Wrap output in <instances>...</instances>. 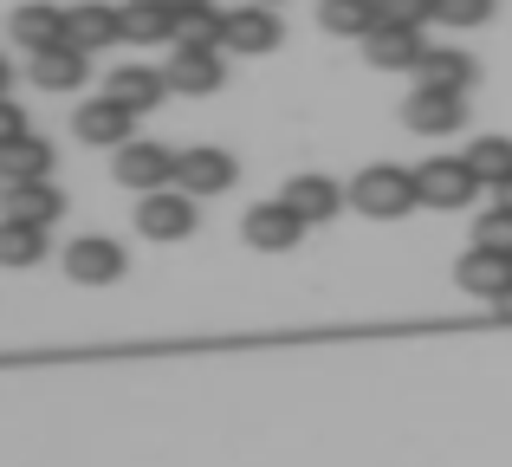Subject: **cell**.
<instances>
[{"mask_svg": "<svg viewBox=\"0 0 512 467\" xmlns=\"http://www.w3.org/2000/svg\"><path fill=\"white\" fill-rule=\"evenodd\" d=\"M344 195H350V208H363L370 221H396V215H409V208L422 202L415 176H409V169H396V163H370Z\"/></svg>", "mask_w": 512, "mask_h": 467, "instance_id": "obj_1", "label": "cell"}, {"mask_svg": "<svg viewBox=\"0 0 512 467\" xmlns=\"http://www.w3.org/2000/svg\"><path fill=\"white\" fill-rule=\"evenodd\" d=\"M195 221H201L195 195L175 189V182H169V189H150V195L137 202V228H143V240H163V247H169V240H188V234H195Z\"/></svg>", "mask_w": 512, "mask_h": 467, "instance_id": "obj_2", "label": "cell"}, {"mask_svg": "<svg viewBox=\"0 0 512 467\" xmlns=\"http://www.w3.org/2000/svg\"><path fill=\"white\" fill-rule=\"evenodd\" d=\"M402 124L415 137H454L467 124V91H441V85H415L402 104Z\"/></svg>", "mask_w": 512, "mask_h": 467, "instance_id": "obj_3", "label": "cell"}, {"mask_svg": "<svg viewBox=\"0 0 512 467\" xmlns=\"http://www.w3.org/2000/svg\"><path fill=\"white\" fill-rule=\"evenodd\" d=\"M299 234H305V215L286 202V195H279V202H253L247 215H240V240L260 247V253H292Z\"/></svg>", "mask_w": 512, "mask_h": 467, "instance_id": "obj_4", "label": "cell"}, {"mask_svg": "<svg viewBox=\"0 0 512 467\" xmlns=\"http://www.w3.org/2000/svg\"><path fill=\"white\" fill-rule=\"evenodd\" d=\"M415 189H422V208H467L480 195V176L467 169V156H428L415 169Z\"/></svg>", "mask_w": 512, "mask_h": 467, "instance_id": "obj_5", "label": "cell"}, {"mask_svg": "<svg viewBox=\"0 0 512 467\" xmlns=\"http://www.w3.org/2000/svg\"><path fill=\"white\" fill-rule=\"evenodd\" d=\"M286 46V20H279V7H260V0H247V7L227 13V39L221 52H247V59H266V52Z\"/></svg>", "mask_w": 512, "mask_h": 467, "instance_id": "obj_6", "label": "cell"}, {"mask_svg": "<svg viewBox=\"0 0 512 467\" xmlns=\"http://www.w3.org/2000/svg\"><path fill=\"white\" fill-rule=\"evenodd\" d=\"M175 163H182V156L175 150H163V143H143V137H130L124 150H117V182H124V189H137V195H150V189H169L175 182Z\"/></svg>", "mask_w": 512, "mask_h": 467, "instance_id": "obj_7", "label": "cell"}, {"mask_svg": "<svg viewBox=\"0 0 512 467\" xmlns=\"http://www.w3.org/2000/svg\"><path fill=\"white\" fill-rule=\"evenodd\" d=\"M357 46H363V59H370L376 72H415V65H422V52H428V39H422V26H389V20H376Z\"/></svg>", "mask_w": 512, "mask_h": 467, "instance_id": "obj_8", "label": "cell"}, {"mask_svg": "<svg viewBox=\"0 0 512 467\" xmlns=\"http://www.w3.org/2000/svg\"><path fill=\"white\" fill-rule=\"evenodd\" d=\"M240 176V163L227 150H214V143H201V150H182V163H175V189H188L195 202H208V195H227Z\"/></svg>", "mask_w": 512, "mask_h": 467, "instance_id": "obj_9", "label": "cell"}, {"mask_svg": "<svg viewBox=\"0 0 512 467\" xmlns=\"http://www.w3.org/2000/svg\"><path fill=\"white\" fill-rule=\"evenodd\" d=\"M163 78H169V91H182V98H208V91L227 85V65H221V52H208V46H175Z\"/></svg>", "mask_w": 512, "mask_h": 467, "instance_id": "obj_10", "label": "cell"}, {"mask_svg": "<svg viewBox=\"0 0 512 467\" xmlns=\"http://www.w3.org/2000/svg\"><path fill=\"white\" fill-rule=\"evenodd\" d=\"M130 124H137V111L130 104H117L111 91L104 98H91V104H78V143H91V150H124L130 143Z\"/></svg>", "mask_w": 512, "mask_h": 467, "instance_id": "obj_11", "label": "cell"}, {"mask_svg": "<svg viewBox=\"0 0 512 467\" xmlns=\"http://www.w3.org/2000/svg\"><path fill=\"white\" fill-rule=\"evenodd\" d=\"M65 279H78V286H111V279H124V247H117L111 234H85L65 247Z\"/></svg>", "mask_w": 512, "mask_h": 467, "instance_id": "obj_12", "label": "cell"}, {"mask_svg": "<svg viewBox=\"0 0 512 467\" xmlns=\"http://www.w3.org/2000/svg\"><path fill=\"white\" fill-rule=\"evenodd\" d=\"M454 279H461V292H474V299H500V292L512 286V253L500 247H467L461 253V266H454Z\"/></svg>", "mask_w": 512, "mask_h": 467, "instance_id": "obj_13", "label": "cell"}, {"mask_svg": "<svg viewBox=\"0 0 512 467\" xmlns=\"http://www.w3.org/2000/svg\"><path fill=\"white\" fill-rule=\"evenodd\" d=\"M85 72H91V52L72 46V39L33 52V85L39 91H78V85H85Z\"/></svg>", "mask_w": 512, "mask_h": 467, "instance_id": "obj_14", "label": "cell"}, {"mask_svg": "<svg viewBox=\"0 0 512 467\" xmlns=\"http://www.w3.org/2000/svg\"><path fill=\"white\" fill-rule=\"evenodd\" d=\"M13 39L26 52H46L59 39H72V13H59L52 0H26V7H13Z\"/></svg>", "mask_w": 512, "mask_h": 467, "instance_id": "obj_15", "label": "cell"}, {"mask_svg": "<svg viewBox=\"0 0 512 467\" xmlns=\"http://www.w3.org/2000/svg\"><path fill=\"white\" fill-rule=\"evenodd\" d=\"M104 91H111L117 104H130V111L143 117V111H156V104L169 98V78L156 72V65H117V72L104 78Z\"/></svg>", "mask_w": 512, "mask_h": 467, "instance_id": "obj_16", "label": "cell"}, {"mask_svg": "<svg viewBox=\"0 0 512 467\" xmlns=\"http://www.w3.org/2000/svg\"><path fill=\"white\" fill-rule=\"evenodd\" d=\"M474 78H480V65L461 46H428L422 65H415V85H441V91H474Z\"/></svg>", "mask_w": 512, "mask_h": 467, "instance_id": "obj_17", "label": "cell"}, {"mask_svg": "<svg viewBox=\"0 0 512 467\" xmlns=\"http://www.w3.org/2000/svg\"><path fill=\"white\" fill-rule=\"evenodd\" d=\"M0 182H52V143L46 137H33V130H26V137H13L7 150H0Z\"/></svg>", "mask_w": 512, "mask_h": 467, "instance_id": "obj_18", "label": "cell"}, {"mask_svg": "<svg viewBox=\"0 0 512 467\" xmlns=\"http://www.w3.org/2000/svg\"><path fill=\"white\" fill-rule=\"evenodd\" d=\"M286 202L299 208L305 221H331V215H338V208L350 202V195H344V189H338L331 176H318V169H305V176H292V182H286Z\"/></svg>", "mask_w": 512, "mask_h": 467, "instance_id": "obj_19", "label": "cell"}, {"mask_svg": "<svg viewBox=\"0 0 512 467\" xmlns=\"http://www.w3.org/2000/svg\"><path fill=\"white\" fill-rule=\"evenodd\" d=\"M117 39H124V13H117V7H104V0L72 7V46L104 52V46H117Z\"/></svg>", "mask_w": 512, "mask_h": 467, "instance_id": "obj_20", "label": "cell"}, {"mask_svg": "<svg viewBox=\"0 0 512 467\" xmlns=\"http://www.w3.org/2000/svg\"><path fill=\"white\" fill-rule=\"evenodd\" d=\"M7 215L33 221V228H52V221L65 215V195H59V182H13V189H7Z\"/></svg>", "mask_w": 512, "mask_h": 467, "instance_id": "obj_21", "label": "cell"}, {"mask_svg": "<svg viewBox=\"0 0 512 467\" xmlns=\"http://www.w3.org/2000/svg\"><path fill=\"white\" fill-rule=\"evenodd\" d=\"M175 20H182V13L163 7V0H130L124 7V39L130 46H163V39H175Z\"/></svg>", "mask_w": 512, "mask_h": 467, "instance_id": "obj_22", "label": "cell"}, {"mask_svg": "<svg viewBox=\"0 0 512 467\" xmlns=\"http://www.w3.org/2000/svg\"><path fill=\"white\" fill-rule=\"evenodd\" d=\"M39 260H46V228L0 215V266H39Z\"/></svg>", "mask_w": 512, "mask_h": 467, "instance_id": "obj_23", "label": "cell"}, {"mask_svg": "<svg viewBox=\"0 0 512 467\" xmlns=\"http://www.w3.org/2000/svg\"><path fill=\"white\" fill-rule=\"evenodd\" d=\"M467 169L480 176V189H506L512 182V137H474L467 143Z\"/></svg>", "mask_w": 512, "mask_h": 467, "instance_id": "obj_24", "label": "cell"}, {"mask_svg": "<svg viewBox=\"0 0 512 467\" xmlns=\"http://www.w3.org/2000/svg\"><path fill=\"white\" fill-rule=\"evenodd\" d=\"M318 26L331 39H363L376 26V0H318Z\"/></svg>", "mask_w": 512, "mask_h": 467, "instance_id": "obj_25", "label": "cell"}, {"mask_svg": "<svg viewBox=\"0 0 512 467\" xmlns=\"http://www.w3.org/2000/svg\"><path fill=\"white\" fill-rule=\"evenodd\" d=\"M221 39H227V13H214V7H188L182 20H175V46H208V52H221Z\"/></svg>", "mask_w": 512, "mask_h": 467, "instance_id": "obj_26", "label": "cell"}, {"mask_svg": "<svg viewBox=\"0 0 512 467\" xmlns=\"http://www.w3.org/2000/svg\"><path fill=\"white\" fill-rule=\"evenodd\" d=\"M435 20L441 26H487L493 0H435Z\"/></svg>", "mask_w": 512, "mask_h": 467, "instance_id": "obj_27", "label": "cell"}, {"mask_svg": "<svg viewBox=\"0 0 512 467\" xmlns=\"http://www.w3.org/2000/svg\"><path fill=\"white\" fill-rule=\"evenodd\" d=\"M376 20H389V26H428V20H435V0H376Z\"/></svg>", "mask_w": 512, "mask_h": 467, "instance_id": "obj_28", "label": "cell"}, {"mask_svg": "<svg viewBox=\"0 0 512 467\" xmlns=\"http://www.w3.org/2000/svg\"><path fill=\"white\" fill-rule=\"evenodd\" d=\"M474 240H480V247L512 253V208H506V202H500V208H487V215H480V228H474Z\"/></svg>", "mask_w": 512, "mask_h": 467, "instance_id": "obj_29", "label": "cell"}, {"mask_svg": "<svg viewBox=\"0 0 512 467\" xmlns=\"http://www.w3.org/2000/svg\"><path fill=\"white\" fill-rule=\"evenodd\" d=\"M13 137H26V111L13 98H0V150H7Z\"/></svg>", "mask_w": 512, "mask_h": 467, "instance_id": "obj_30", "label": "cell"}, {"mask_svg": "<svg viewBox=\"0 0 512 467\" xmlns=\"http://www.w3.org/2000/svg\"><path fill=\"white\" fill-rule=\"evenodd\" d=\"M493 312H500V318H506V325H512V286L500 292V299H493Z\"/></svg>", "mask_w": 512, "mask_h": 467, "instance_id": "obj_31", "label": "cell"}, {"mask_svg": "<svg viewBox=\"0 0 512 467\" xmlns=\"http://www.w3.org/2000/svg\"><path fill=\"white\" fill-rule=\"evenodd\" d=\"M163 7H175V13H188V7H214V0H163Z\"/></svg>", "mask_w": 512, "mask_h": 467, "instance_id": "obj_32", "label": "cell"}, {"mask_svg": "<svg viewBox=\"0 0 512 467\" xmlns=\"http://www.w3.org/2000/svg\"><path fill=\"white\" fill-rule=\"evenodd\" d=\"M7 85H13V65H7V59H0V98H7Z\"/></svg>", "mask_w": 512, "mask_h": 467, "instance_id": "obj_33", "label": "cell"}, {"mask_svg": "<svg viewBox=\"0 0 512 467\" xmlns=\"http://www.w3.org/2000/svg\"><path fill=\"white\" fill-rule=\"evenodd\" d=\"M493 195H500V202H506V208H512V182H506V189H493Z\"/></svg>", "mask_w": 512, "mask_h": 467, "instance_id": "obj_34", "label": "cell"}, {"mask_svg": "<svg viewBox=\"0 0 512 467\" xmlns=\"http://www.w3.org/2000/svg\"><path fill=\"white\" fill-rule=\"evenodd\" d=\"M260 7H279V0H260Z\"/></svg>", "mask_w": 512, "mask_h": 467, "instance_id": "obj_35", "label": "cell"}]
</instances>
